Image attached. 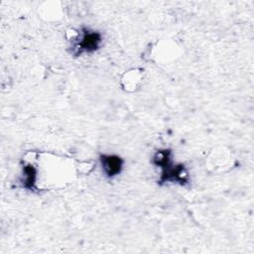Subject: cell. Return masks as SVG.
<instances>
[{
    "instance_id": "obj_1",
    "label": "cell",
    "mask_w": 254,
    "mask_h": 254,
    "mask_svg": "<svg viewBox=\"0 0 254 254\" xmlns=\"http://www.w3.org/2000/svg\"><path fill=\"white\" fill-rule=\"evenodd\" d=\"M173 152L170 149H160L155 152L152 164L161 169L159 184L176 183L185 186L190 181V176L184 164H174L172 161Z\"/></svg>"
},
{
    "instance_id": "obj_2",
    "label": "cell",
    "mask_w": 254,
    "mask_h": 254,
    "mask_svg": "<svg viewBox=\"0 0 254 254\" xmlns=\"http://www.w3.org/2000/svg\"><path fill=\"white\" fill-rule=\"evenodd\" d=\"M103 39L102 34L88 28H82L76 33L71 44V54L81 56L82 54H91L100 49Z\"/></svg>"
},
{
    "instance_id": "obj_3",
    "label": "cell",
    "mask_w": 254,
    "mask_h": 254,
    "mask_svg": "<svg viewBox=\"0 0 254 254\" xmlns=\"http://www.w3.org/2000/svg\"><path fill=\"white\" fill-rule=\"evenodd\" d=\"M99 162L103 174L109 179L120 175L124 167V160L114 154H101Z\"/></svg>"
},
{
    "instance_id": "obj_4",
    "label": "cell",
    "mask_w": 254,
    "mask_h": 254,
    "mask_svg": "<svg viewBox=\"0 0 254 254\" xmlns=\"http://www.w3.org/2000/svg\"><path fill=\"white\" fill-rule=\"evenodd\" d=\"M37 179H38V170L32 164H26L22 168V177L21 185L24 189L35 191L37 190Z\"/></svg>"
}]
</instances>
